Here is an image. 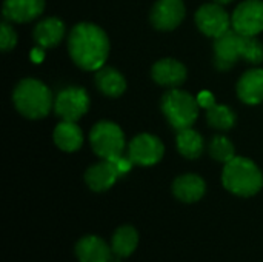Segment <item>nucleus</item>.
Returning a JSON list of instances; mask_svg holds the SVG:
<instances>
[{"instance_id":"nucleus-1","label":"nucleus","mask_w":263,"mask_h":262,"mask_svg":"<svg viewBox=\"0 0 263 262\" xmlns=\"http://www.w3.org/2000/svg\"><path fill=\"white\" fill-rule=\"evenodd\" d=\"M72 60L86 71H97L109 54V40L102 28L92 23H79L72 28L68 40Z\"/></svg>"},{"instance_id":"nucleus-2","label":"nucleus","mask_w":263,"mask_h":262,"mask_svg":"<svg viewBox=\"0 0 263 262\" xmlns=\"http://www.w3.org/2000/svg\"><path fill=\"white\" fill-rule=\"evenodd\" d=\"M222 182L227 190L237 196H253L262 188L263 176L253 161L234 158L225 164Z\"/></svg>"},{"instance_id":"nucleus-3","label":"nucleus","mask_w":263,"mask_h":262,"mask_svg":"<svg viewBox=\"0 0 263 262\" xmlns=\"http://www.w3.org/2000/svg\"><path fill=\"white\" fill-rule=\"evenodd\" d=\"M12 100L18 113L29 119L45 117L52 105L49 88L35 79L22 80L14 90Z\"/></svg>"},{"instance_id":"nucleus-4","label":"nucleus","mask_w":263,"mask_h":262,"mask_svg":"<svg viewBox=\"0 0 263 262\" xmlns=\"http://www.w3.org/2000/svg\"><path fill=\"white\" fill-rule=\"evenodd\" d=\"M199 102L190 93L170 90L162 97V111L176 130L190 128L199 116Z\"/></svg>"},{"instance_id":"nucleus-5","label":"nucleus","mask_w":263,"mask_h":262,"mask_svg":"<svg viewBox=\"0 0 263 262\" xmlns=\"http://www.w3.org/2000/svg\"><path fill=\"white\" fill-rule=\"evenodd\" d=\"M94 153L102 159H114L122 156L125 148V136L119 125L112 122H99L89 133Z\"/></svg>"},{"instance_id":"nucleus-6","label":"nucleus","mask_w":263,"mask_h":262,"mask_svg":"<svg viewBox=\"0 0 263 262\" xmlns=\"http://www.w3.org/2000/svg\"><path fill=\"white\" fill-rule=\"evenodd\" d=\"M88 107L89 97L86 91L80 86H68L62 90L54 100L57 116L68 122L79 120L88 111Z\"/></svg>"},{"instance_id":"nucleus-7","label":"nucleus","mask_w":263,"mask_h":262,"mask_svg":"<svg viewBox=\"0 0 263 262\" xmlns=\"http://www.w3.org/2000/svg\"><path fill=\"white\" fill-rule=\"evenodd\" d=\"M231 25L234 31L242 36H257L263 31V2L247 0L242 2L233 17Z\"/></svg>"},{"instance_id":"nucleus-8","label":"nucleus","mask_w":263,"mask_h":262,"mask_svg":"<svg viewBox=\"0 0 263 262\" xmlns=\"http://www.w3.org/2000/svg\"><path fill=\"white\" fill-rule=\"evenodd\" d=\"M243 39L245 36L234 29H230L216 39L214 62L219 69H230L239 59H243Z\"/></svg>"},{"instance_id":"nucleus-9","label":"nucleus","mask_w":263,"mask_h":262,"mask_svg":"<svg viewBox=\"0 0 263 262\" xmlns=\"http://www.w3.org/2000/svg\"><path fill=\"white\" fill-rule=\"evenodd\" d=\"M196 23L205 36L217 39L230 31L231 19L220 3H208L200 6V9L197 11Z\"/></svg>"},{"instance_id":"nucleus-10","label":"nucleus","mask_w":263,"mask_h":262,"mask_svg":"<svg viewBox=\"0 0 263 262\" xmlns=\"http://www.w3.org/2000/svg\"><path fill=\"white\" fill-rule=\"evenodd\" d=\"M163 144L153 134H139L136 136L128 148V158L133 164L137 165H154L163 156Z\"/></svg>"},{"instance_id":"nucleus-11","label":"nucleus","mask_w":263,"mask_h":262,"mask_svg":"<svg viewBox=\"0 0 263 262\" xmlns=\"http://www.w3.org/2000/svg\"><path fill=\"white\" fill-rule=\"evenodd\" d=\"M185 17V5L182 0H157L151 11V22L157 29L170 31L180 25Z\"/></svg>"},{"instance_id":"nucleus-12","label":"nucleus","mask_w":263,"mask_h":262,"mask_svg":"<svg viewBox=\"0 0 263 262\" xmlns=\"http://www.w3.org/2000/svg\"><path fill=\"white\" fill-rule=\"evenodd\" d=\"M122 176L116 162L112 159H103L102 162L92 165L86 171V184L94 191H105L114 185L117 178Z\"/></svg>"},{"instance_id":"nucleus-13","label":"nucleus","mask_w":263,"mask_h":262,"mask_svg":"<svg viewBox=\"0 0 263 262\" xmlns=\"http://www.w3.org/2000/svg\"><path fill=\"white\" fill-rule=\"evenodd\" d=\"M45 9V0H5L3 15L5 19L17 23L31 22L39 17Z\"/></svg>"},{"instance_id":"nucleus-14","label":"nucleus","mask_w":263,"mask_h":262,"mask_svg":"<svg viewBox=\"0 0 263 262\" xmlns=\"http://www.w3.org/2000/svg\"><path fill=\"white\" fill-rule=\"evenodd\" d=\"M153 79L163 86H179L186 79V68L174 59H162L151 69Z\"/></svg>"},{"instance_id":"nucleus-15","label":"nucleus","mask_w":263,"mask_h":262,"mask_svg":"<svg viewBox=\"0 0 263 262\" xmlns=\"http://www.w3.org/2000/svg\"><path fill=\"white\" fill-rule=\"evenodd\" d=\"M239 97L248 103L256 105L263 100V69L256 68L247 71L237 82Z\"/></svg>"},{"instance_id":"nucleus-16","label":"nucleus","mask_w":263,"mask_h":262,"mask_svg":"<svg viewBox=\"0 0 263 262\" xmlns=\"http://www.w3.org/2000/svg\"><path fill=\"white\" fill-rule=\"evenodd\" d=\"M76 253L80 262H109L111 250L108 244L97 236H86L79 241Z\"/></svg>"},{"instance_id":"nucleus-17","label":"nucleus","mask_w":263,"mask_h":262,"mask_svg":"<svg viewBox=\"0 0 263 262\" xmlns=\"http://www.w3.org/2000/svg\"><path fill=\"white\" fill-rule=\"evenodd\" d=\"M173 191L183 202H196L205 195V182L197 174H183L174 181Z\"/></svg>"},{"instance_id":"nucleus-18","label":"nucleus","mask_w":263,"mask_h":262,"mask_svg":"<svg viewBox=\"0 0 263 262\" xmlns=\"http://www.w3.org/2000/svg\"><path fill=\"white\" fill-rule=\"evenodd\" d=\"M54 142L63 151H77L83 144V133L76 122L63 120L54 130Z\"/></svg>"},{"instance_id":"nucleus-19","label":"nucleus","mask_w":263,"mask_h":262,"mask_svg":"<svg viewBox=\"0 0 263 262\" xmlns=\"http://www.w3.org/2000/svg\"><path fill=\"white\" fill-rule=\"evenodd\" d=\"M63 32H65L63 22L57 17H49L35 26L34 39L42 48H51L62 40Z\"/></svg>"},{"instance_id":"nucleus-20","label":"nucleus","mask_w":263,"mask_h":262,"mask_svg":"<svg viewBox=\"0 0 263 262\" xmlns=\"http://www.w3.org/2000/svg\"><path fill=\"white\" fill-rule=\"evenodd\" d=\"M96 83L99 90L109 97H119L126 90L125 77L114 68H100L96 76Z\"/></svg>"},{"instance_id":"nucleus-21","label":"nucleus","mask_w":263,"mask_h":262,"mask_svg":"<svg viewBox=\"0 0 263 262\" xmlns=\"http://www.w3.org/2000/svg\"><path fill=\"white\" fill-rule=\"evenodd\" d=\"M177 148L182 156L188 159H196L203 153V139L191 127L177 130Z\"/></svg>"},{"instance_id":"nucleus-22","label":"nucleus","mask_w":263,"mask_h":262,"mask_svg":"<svg viewBox=\"0 0 263 262\" xmlns=\"http://www.w3.org/2000/svg\"><path fill=\"white\" fill-rule=\"evenodd\" d=\"M139 242V235L136 232V229L129 227V225H123L120 227L112 238V252L117 256H129Z\"/></svg>"},{"instance_id":"nucleus-23","label":"nucleus","mask_w":263,"mask_h":262,"mask_svg":"<svg viewBox=\"0 0 263 262\" xmlns=\"http://www.w3.org/2000/svg\"><path fill=\"white\" fill-rule=\"evenodd\" d=\"M206 119L211 127L219 128V130H230L233 128L236 122V114L234 111L227 107V105H214L213 108L206 110Z\"/></svg>"},{"instance_id":"nucleus-24","label":"nucleus","mask_w":263,"mask_h":262,"mask_svg":"<svg viewBox=\"0 0 263 262\" xmlns=\"http://www.w3.org/2000/svg\"><path fill=\"white\" fill-rule=\"evenodd\" d=\"M210 154L213 159L219 162H225V164L236 158L233 142L223 136H214V139L210 144Z\"/></svg>"},{"instance_id":"nucleus-25","label":"nucleus","mask_w":263,"mask_h":262,"mask_svg":"<svg viewBox=\"0 0 263 262\" xmlns=\"http://www.w3.org/2000/svg\"><path fill=\"white\" fill-rule=\"evenodd\" d=\"M243 59L250 63H262L263 62V45L256 39V36H245Z\"/></svg>"},{"instance_id":"nucleus-26","label":"nucleus","mask_w":263,"mask_h":262,"mask_svg":"<svg viewBox=\"0 0 263 262\" xmlns=\"http://www.w3.org/2000/svg\"><path fill=\"white\" fill-rule=\"evenodd\" d=\"M17 43V34L12 29L11 25H8L6 22L2 23V29H0V46L3 51H9L15 46Z\"/></svg>"},{"instance_id":"nucleus-27","label":"nucleus","mask_w":263,"mask_h":262,"mask_svg":"<svg viewBox=\"0 0 263 262\" xmlns=\"http://www.w3.org/2000/svg\"><path fill=\"white\" fill-rule=\"evenodd\" d=\"M197 102L200 107H203L205 110H210L216 105V100H214V96L210 93V91H202L197 97Z\"/></svg>"},{"instance_id":"nucleus-28","label":"nucleus","mask_w":263,"mask_h":262,"mask_svg":"<svg viewBox=\"0 0 263 262\" xmlns=\"http://www.w3.org/2000/svg\"><path fill=\"white\" fill-rule=\"evenodd\" d=\"M31 59L34 60V62H42V59H43V51L42 49H32V54H31Z\"/></svg>"},{"instance_id":"nucleus-29","label":"nucleus","mask_w":263,"mask_h":262,"mask_svg":"<svg viewBox=\"0 0 263 262\" xmlns=\"http://www.w3.org/2000/svg\"><path fill=\"white\" fill-rule=\"evenodd\" d=\"M216 3H220V5H225V3H230V2H233V0H214Z\"/></svg>"}]
</instances>
